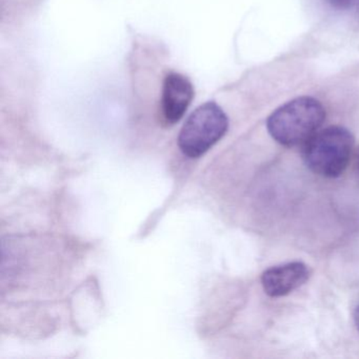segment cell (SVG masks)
I'll use <instances>...</instances> for the list:
<instances>
[{
    "label": "cell",
    "instance_id": "cell-1",
    "mask_svg": "<svg viewBox=\"0 0 359 359\" xmlns=\"http://www.w3.org/2000/svg\"><path fill=\"white\" fill-rule=\"evenodd\" d=\"M325 110L313 97H298L275 110L266 121L273 140L285 147L308 142L323 126Z\"/></svg>",
    "mask_w": 359,
    "mask_h": 359
},
{
    "label": "cell",
    "instance_id": "cell-2",
    "mask_svg": "<svg viewBox=\"0 0 359 359\" xmlns=\"http://www.w3.org/2000/svg\"><path fill=\"white\" fill-rule=\"evenodd\" d=\"M354 142V136L346 128H325L306 142L304 161L318 175L338 177L348 167Z\"/></svg>",
    "mask_w": 359,
    "mask_h": 359
},
{
    "label": "cell",
    "instance_id": "cell-3",
    "mask_svg": "<svg viewBox=\"0 0 359 359\" xmlns=\"http://www.w3.org/2000/svg\"><path fill=\"white\" fill-rule=\"evenodd\" d=\"M229 119L215 102L201 104L180 130L178 146L190 158H198L217 144L228 131Z\"/></svg>",
    "mask_w": 359,
    "mask_h": 359
},
{
    "label": "cell",
    "instance_id": "cell-4",
    "mask_svg": "<svg viewBox=\"0 0 359 359\" xmlns=\"http://www.w3.org/2000/svg\"><path fill=\"white\" fill-rule=\"evenodd\" d=\"M194 97L192 83L184 75L170 73L165 76L161 95V112L170 125L180 121Z\"/></svg>",
    "mask_w": 359,
    "mask_h": 359
},
{
    "label": "cell",
    "instance_id": "cell-5",
    "mask_svg": "<svg viewBox=\"0 0 359 359\" xmlns=\"http://www.w3.org/2000/svg\"><path fill=\"white\" fill-rule=\"evenodd\" d=\"M310 270L304 262H294L273 266L262 275L264 292L271 297H283L308 281Z\"/></svg>",
    "mask_w": 359,
    "mask_h": 359
},
{
    "label": "cell",
    "instance_id": "cell-6",
    "mask_svg": "<svg viewBox=\"0 0 359 359\" xmlns=\"http://www.w3.org/2000/svg\"><path fill=\"white\" fill-rule=\"evenodd\" d=\"M327 3L333 9L344 11L351 9L354 6L355 0H327Z\"/></svg>",
    "mask_w": 359,
    "mask_h": 359
},
{
    "label": "cell",
    "instance_id": "cell-7",
    "mask_svg": "<svg viewBox=\"0 0 359 359\" xmlns=\"http://www.w3.org/2000/svg\"><path fill=\"white\" fill-rule=\"evenodd\" d=\"M355 325H356L357 330L359 331V306H357L356 311L354 314Z\"/></svg>",
    "mask_w": 359,
    "mask_h": 359
},
{
    "label": "cell",
    "instance_id": "cell-8",
    "mask_svg": "<svg viewBox=\"0 0 359 359\" xmlns=\"http://www.w3.org/2000/svg\"><path fill=\"white\" fill-rule=\"evenodd\" d=\"M356 171L357 174L359 175V151L357 152L356 155Z\"/></svg>",
    "mask_w": 359,
    "mask_h": 359
}]
</instances>
